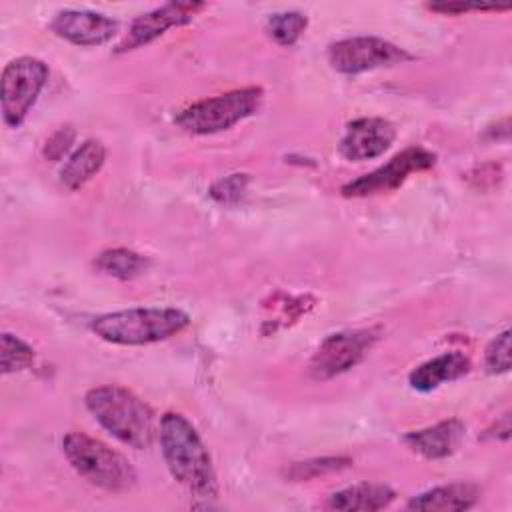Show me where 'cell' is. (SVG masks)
Returning a JSON list of instances; mask_svg holds the SVG:
<instances>
[{
    "instance_id": "6da1fadb",
    "label": "cell",
    "mask_w": 512,
    "mask_h": 512,
    "mask_svg": "<svg viewBox=\"0 0 512 512\" xmlns=\"http://www.w3.org/2000/svg\"><path fill=\"white\" fill-rule=\"evenodd\" d=\"M158 440L172 478L196 498H214L216 472L194 424L180 412H166L158 424Z\"/></svg>"
},
{
    "instance_id": "7a4b0ae2",
    "label": "cell",
    "mask_w": 512,
    "mask_h": 512,
    "mask_svg": "<svg viewBox=\"0 0 512 512\" xmlns=\"http://www.w3.org/2000/svg\"><path fill=\"white\" fill-rule=\"evenodd\" d=\"M84 404L108 434L130 448H148L158 432L152 408L124 386L104 384L90 388Z\"/></svg>"
},
{
    "instance_id": "3957f363",
    "label": "cell",
    "mask_w": 512,
    "mask_h": 512,
    "mask_svg": "<svg viewBox=\"0 0 512 512\" xmlns=\"http://www.w3.org/2000/svg\"><path fill=\"white\" fill-rule=\"evenodd\" d=\"M190 324V316L180 308H128L108 312L92 320V332L110 344L144 346L168 340Z\"/></svg>"
},
{
    "instance_id": "277c9868",
    "label": "cell",
    "mask_w": 512,
    "mask_h": 512,
    "mask_svg": "<svg viewBox=\"0 0 512 512\" xmlns=\"http://www.w3.org/2000/svg\"><path fill=\"white\" fill-rule=\"evenodd\" d=\"M62 452L70 466L96 488L122 494L136 486L138 476L130 460L84 432H68L62 438Z\"/></svg>"
},
{
    "instance_id": "5b68a950",
    "label": "cell",
    "mask_w": 512,
    "mask_h": 512,
    "mask_svg": "<svg viewBox=\"0 0 512 512\" xmlns=\"http://www.w3.org/2000/svg\"><path fill=\"white\" fill-rule=\"evenodd\" d=\"M262 100L264 92L260 86H244L194 102L192 106L184 108L174 122L188 134H216L250 118L254 112H258Z\"/></svg>"
},
{
    "instance_id": "8992f818",
    "label": "cell",
    "mask_w": 512,
    "mask_h": 512,
    "mask_svg": "<svg viewBox=\"0 0 512 512\" xmlns=\"http://www.w3.org/2000/svg\"><path fill=\"white\" fill-rule=\"evenodd\" d=\"M48 74L46 62L32 56L14 58L4 66L0 106L6 126L20 128L46 86Z\"/></svg>"
},
{
    "instance_id": "52a82bcc",
    "label": "cell",
    "mask_w": 512,
    "mask_h": 512,
    "mask_svg": "<svg viewBox=\"0 0 512 512\" xmlns=\"http://www.w3.org/2000/svg\"><path fill=\"white\" fill-rule=\"evenodd\" d=\"M412 58L414 56L404 48L378 36H350L328 46L330 66L346 76L402 64Z\"/></svg>"
},
{
    "instance_id": "ba28073f",
    "label": "cell",
    "mask_w": 512,
    "mask_h": 512,
    "mask_svg": "<svg viewBox=\"0 0 512 512\" xmlns=\"http://www.w3.org/2000/svg\"><path fill=\"white\" fill-rule=\"evenodd\" d=\"M380 338V328L344 330L326 336L308 364V374L314 380H330L354 368Z\"/></svg>"
},
{
    "instance_id": "9c48e42d",
    "label": "cell",
    "mask_w": 512,
    "mask_h": 512,
    "mask_svg": "<svg viewBox=\"0 0 512 512\" xmlns=\"http://www.w3.org/2000/svg\"><path fill=\"white\" fill-rule=\"evenodd\" d=\"M436 164V154L422 148L412 146L390 158L380 168L372 170L370 174H364L348 184L342 186V196L346 198H364L380 192L396 190L410 174L430 170Z\"/></svg>"
},
{
    "instance_id": "30bf717a",
    "label": "cell",
    "mask_w": 512,
    "mask_h": 512,
    "mask_svg": "<svg viewBox=\"0 0 512 512\" xmlns=\"http://www.w3.org/2000/svg\"><path fill=\"white\" fill-rule=\"evenodd\" d=\"M204 8H206L204 2H168V4H162L154 10L138 16L130 24L128 34L116 46V52L124 54V52L142 48V46L154 42L156 38H160L162 34H166V30L192 22L194 16H198V12H202Z\"/></svg>"
},
{
    "instance_id": "8fae6325",
    "label": "cell",
    "mask_w": 512,
    "mask_h": 512,
    "mask_svg": "<svg viewBox=\"0 0 512 512\" xmlns=\"http://www.w3.org/2000/svg\"><path fill=\"white\" fill-rule=\"evenodd\" d=\"M396 140V128L390 120L364 116L348 122L338 150L350 162H364L382 156Z\"/></svg>"
},
{
    "instance_id": "7c38bea8",
    "label": "cell",
    "mask_w": 512,
    "mask_h": 512,
    "mask_svg": "<svg viewBox=\"0 0 512 512\" xmlns=\"http://www.w3.org/2000/svg\"><path fill=\"white\" fill-rule=\"evenodd\" d=\"M52 32L80 48L102 46L118 32V22L94 10H62L50 24Z\"/></svg>"
},
{
    "instance_id": "4fadbf2b",
    "label": "cell",
    "mask_w": 512,
    "mask_h": 512,
    "mask_svg": "<svg viewBox=\"0 0 512 512\" xmlns=\"http://www.w3.org/2000/svg\"><path fill=\"white\" fill-rule=\"evenodd\" d=\"M466 426L458 418L442 420L434 426L412 430L404 436V444L426 460H442L452 456L462 444Z\"/></svg>"
},
{
    "instance_id": "5bb4252c",
    "label": "cell",
    "mask_w": 512,
    "mask_h": 512,
    "mask_svg": "<svg viewBox=\"0 0 512 512\" xmlns=\"http://www.w3.org/2000/svg\"><path fill=\"white\" fill-rule=\"evenodd\" d=\"M470 372V358L462 352L434 356L408 374V384L418 392H432L446 382H454Z\"/></svg>"
},
{
    "instance_id": "9a60e30c",
    "label": "cell",
    "mask_w": 512,
    "mask_h": 512,
    "mask_svg": "<svg viewBox=\"0 0 512 512\" xmlns=\"http://www.w3.org/2000/svg\"><path fill=\"white\" fill-rule=\"evenodd\" d=\"M480 500V488L470 482H450L434 486L418 496H412L406 502L408 510H442V512H458L476 506Z\"/></svg>"
},
{
    "instance_id": "2e32d148",
    "label": "cell",
    "mask_w": 512,
    "mask_h": 512,
    "mask_svg": "<svg viewBox=\"0 0 512 512\" xmlns=\"http://www.w3.org/2000/svg\"><path fill=\"white\" fill-rule=\"evenodd\" d=\"M396 498V492L386 484L362 482L342 488L328 496L326 508L340 512H374L388 508Z\"/></svg>"
},
{
    "instance_id": "e0dca14e",
    "label": "cell",
    "mask_w": 512,
    "mask_h": 512,
    "mask_svg": "<svg viewBox=\"0 0 512 512\" xmlns=\"http://www.w3.org/2000/svg\"><path fill=\"white\" fill-rule=\"evenodd\" d=\"M106 160V148L100 140L82 142L66 160L60 170V182L68 190H80L86 182H90Z\"/></svg>"
},
{
    "instance_id": "ac0fdd59",
    "label": "cell",
    "mask_w": 512,
    "mask_h": 512,
    "mask_svg": "<svg viewBox=\"0 0 512 512\" xmlns=\"http://www.w3.org/2000/svg\"><path fill=\"white\" fill-rule=\"evenodd\" d=\"M94 268L118 280H134L150 268V260L128 248H110L94 258Z\"/></svg>"
},
{
    "instance_id": "d6986e66",
    "label": "cell",
    "mask_w": 512,
    "mask_h": 512,
    "mask_svg": "<svg viewBox=\"0 0 512 512\" xmlns=\"http://www.w3.org/2000/svg\"><path fill=\"white\" fill-rule=\"evenodd\" d=\"M348 466H352V458H348V456H322V458L292 462L282 470V474L290 482H306V480H314L318 476L340 472Z\"/></svg>"
},
{
    "instance_id": "ffe728a7",
    "label": "cell",
    "mask_w": 512,
    "mask_h": 512,
    "mask_svg": "<svg viewBox=\"0 0 512 512\" xmlns=\"http://www.w3.org/2000/svg\"><path fill=\"white\" fill-rule=\"evenodd\" d=\"M308 26V18L302 12L288 10V12H276L270 14L266 20V32L268 36L284 48H290L298 42V38L304 34Z\"/></svg>"
},
{
    "instance_id": "44dd1931",
    "label": "cell",
    "mask_w": 512,
    "mask_h": 512,
    "mask_svg": "<svg viewBox=\"0 0 512 512\" xmlns=\"http://www.w3.org/2000/svg\"><path fill=\"white\" fill-rule=\"evenodd\" d=\"M34 364V348L18 336L4 332L0 336V368L2 374L26 370Z\"/></svg>"
},
{
    "instance_id": "7402d4cb",
    "label": "cell",
    "mask_w": 512,
    "mask_h": 512,
    "mask_svg": "<svg viewBox=\"0 0 512 512\" xmlns=\"http://www.w3.org/2000/svg\"><path fill=\"white\" fill-rule=\"evenodd\" d=\"M484 368L488 374H506L510 370V330L490 340L484 352Z\"/></svg>"
},
{
    "instance_id": "603a6c76",
    "label": "cell",
    "mask_w": 512,
    "mask_h": 512,
    "mask_svg": "<svg viewBox=\"0 0 512 512\" xmlns=\"http://www.w3.org/2000/svg\"><path fill=\"white\" fill-rule=\"evenodd\" d=\"M246 184H248V174H230V176L218 180L210 188V196L214 200H218L220 204H234L244 194Z\"/></svg>"
},
{
    "instance_id": "cb8c5ba5",
    "label": "cell",
    "mask_w": 512,
    "mask_h": 512,
    "mask_svg": "<svg viewBox=\"0 0 512 512\" xmlns=\"http://www.w3.org/2000/svg\"><path fill=\"white\" fill-rule=\"evenodd\" d=\"M428 8L432 12H440V14H462V12H504L510 8V4H482V2H436V4H428Z\"/></svg>"
},
{
    "instance_id": "d4e9b609",
    "label": "cell",
    "mask_w": 512,
    "mask_h": 512,
    "mask_svg": "<svg viewBox=\"0 0 512 512\" xmlns=\"http://www.w3.org/2000/svg\"><path fill=\"white\" fill-rule=\"evenodd\" d=\"M74 128L72 126H62L60 130H56L44 144V156L48 160H60L64 156V152L70 148V144L74 142Z\"/></svg>"
},
{
    "instance_id": "484cf974",
    "label": "cell",
    "mask_w": 512,
    "mask_h": 512,
    "mask_svg": "<svg viewBox=\"0 0 512 512\" xmlns=\"http://www.w3.org/2000/svg\"><path fill=\"white\" fill-rule=\"evenodd\" d=\"M484 438H492V440H508L510 438V414H502V418L498 422H494L492 428L486 430Z\"/></svg>"
}]
</instances>
